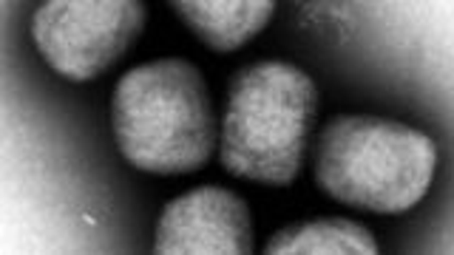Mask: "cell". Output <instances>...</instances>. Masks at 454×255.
Returning <instances> with one entry per match:
<instances>
[{
    "label": "cell",
    "mask_w": 454,
    "mask_h": 255,
    "mask_svg": "<svg viewBox=\"0 0 454 255\" xmlns=\"http://www.w3.org/2000/svg\"><path fill=\"white\" fill-rule=\"evenodd\" d=\"M267 255H375L378 241L364 224L340 216L304 219L278 230L264 244Z\"/></svg>",
    "instance_id": "cell-7"
},
{
    "label": "cell",
    "mask_w": 454,
    "mask_h": 255,
    "mask_svg": "<svg viewBox=\"0 0 454 255\" xmlns=\"http://www.w3.org/2000/svg\"><path fill=\"white\" fill-rule=\"evenodd\" d=\"M111 125L128 165L156 176L196 174L219 145L207 80L182 57L125 71L111 97Z\"/></svg>",
    "instance_id": "cell-1"
},
{
    "label": "cell",
    "mask_w": 454,
    "mask_h": 255,
    "mask_svg": "<svg viewBox=\"0 0 454 255\" xmlns=\"http://www.w3.org/2000/svg\"><path fill=\"white\" fill-rule=\"evenodd\" d=\"M318 188L340 205L397 216L432 188L437 145L420 128L347 113L326 122L316 148Z\"/></svg>",
    "instance_id": "cell-3"
},
{
    "label": "cell",
    "mask_w": 454,
    "mask_h": 255,
    "mask_svg": "<svg viewBox=\"0 0 454 255\" xmlns=\"http://www.w3.org/2000/svg\"><path fill=\"white\" fill-rule=\"evenodd\" d=\"M156 255H247L253 212L239 193L202 184L168 202L156 221Z\"/></svg>",
    "instance_id": "cell-5"
},
{
    "label": "cell",
    "mask_w": 454,
    "mask_h": 255,
    "mask_svg": "<svg viewBox=\"0 0 454 255\" xmlns=\"http://www.w3.org/2000/svg\"><path fill=\"white\" fill-rule=\"evenodd\" d=\"M318 89L287 60L239 68L227 89L219 159L227 174L262 184H290L301 174Z\"/></svg>",
    "instance_id": "cell-2"
},
{
    "label": "cell",
    "mask_w": 454,
    "mask_h": 255,
    "mask_svg": "<svg viewBox=\"0 0 454 255\" xmlns=\"http://www.w3.org/2000/svg\"><path fill=\"white\" fill-rule=\"evenodd\" d=\"M170 9L205 46L219 54L250 42L276 14L273 0H174Z\"/></svg>",
    "instance_id": "cell-6"
},
{
    "label": "cell",
    "mask_w": 454,
    "mask_h": 255,
    "mask_svg": "<svg viewBox=\"0 0 454 255\" xmlns=\"http://www.w3.org/2000/svg\"><path fill=\"white\" fill-rule=\"evenodd\" d=\"M148 9L139 0H49L32 18L40 57L71 82H89L139 40Z\"/></svg>",
    "instance_id": "cell-4"
}]
</instances>
